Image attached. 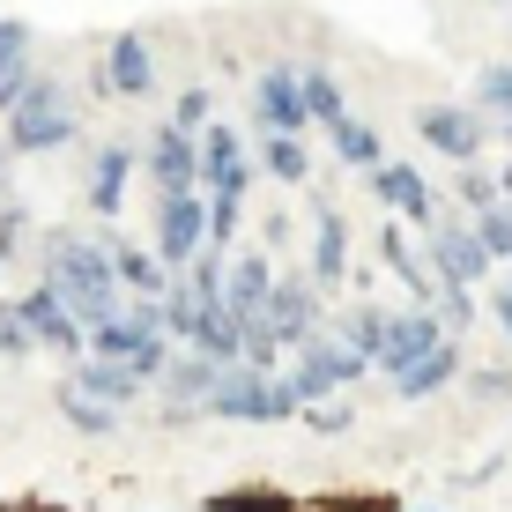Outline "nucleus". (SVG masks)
<instances>
[{
    "label": "nucleus",
    "instance_id": "obj_1",
    "mask_svg": "<svg viewBox=\"0 0 512 512\" xmlns=\"http://www.w3.org/2000/svg\"><path fill=\"white\" fill-rule=\"evenodd\" d=\"M38 282L45 290H60L67 297V312H75L82 327H104V320H119L127 312V290H119V268H112V245L90 238V231H67V223H52V231L38 238Z\"/></svg>",
    "mask_w": 512,
    "mask_h": 512
},
{
    "label": "nucleus",
    "instance_id": "obj_2",
    "mask_svg": "<svg viewBox=\"0 0 512 512\" xmlns=\"http://www.w3.org/2000/svg\"><path fill=\"white\" fill-rule=\"evenodd\" d=\"M75 134H82V112H75V97H67V82L45 75V67H38V82L0 112V141H8L15 156H52Z\"/></svg>",
    "mask_w": 512,
    "mask_h": 512
},
{
    "label": "nucleus",
    "instance_id": "obj_3",
    "mask_svg": "<svg viewBox=\"0 0 512 512\" xmlns=\"http://www.w3.org/2000/svg\"><path fill=\"white\" fill-rule=\"evenodd\" d=\"M208 416H231V423H290L305 416L297 386L282 372H253V364H223L216 394H208Z\"/></svg>",
    "mask_w": 512,
    "mask_h": 512
},
{
    "label": "nucleus",
    "instance_id": "obj_4",
    "mask_svg": "<svg viewBox=\"0 0 512 512\" xmlns=\"http://www.w3.org/2000/svg\"><path fill=\"white\" fill-rule=\"evenodd\" d=\"M149 245L171 275H186L193 260L208 253V193L186 186V193H156V223H149Z\"/></svg>",
    "mask_w": 512,
    "mask_h": 512
},
{
    "label": "nucleus",
    "instance_id": "obj_5",
    "mask_svg": "<svg viewBox=\"0 0 512 512\" xmlns=\"http://www.w3.org/2000/svg\"><path fill=\"white\" fill-rule=\"evenodd\" d=\"M423 260H431V275H438V290H475L498 260H490V245L483 231H475L468 216H438L431 231H423Z\"/></svg>",
    "mask_w": 512,
    "mask_h": 512
},
{
    "label": "nucleus",
    "instance_id": "obj_6",
    "mask_svg": "<svg viewBox=\"0 0 512 512\" xmlns=\"http://www.w3.org/2000/svg\"><path fill=\"white\" fill-rule=\"evenodd\" d=\"M364 372H372V364H364V357H349V349L334 342V334H312V342L290 357V372H282V379L297 386V401H305V409H320V401H342Z\"/></svg>",
    "mask_w": 512,
    "mask_h": 512
},
{
    "label": "nucleus",
    "instance_id": "obj_7",
    "mask_svg": "<svg viewBox=\"0 0 512 512\" xmlns=\"http://www.w3.org/2000/svg\"><path fill=\"white\" fill-rule=\"evenodd\" d=\"M260 320H268V327L282 334V349L297 357L312 334H327V327H320V320H327V290H320L305 268H290V275L275 282V297H268V312H260Z\"/></svg>",
    "mask_w": 512,
    "mask_h": 512
},
{
    "label": "nucleus",
    "instance_id": "obj_8",
    "mask_svg": "<svg viewBox=\"0 0 512 512\" xmlns=\"http://www.w3.org/2000/svg\"><path fill=\"white\" fill-rule=\"evenodd\" d=\"M201 193H216V201H245L253 193V141L231 119L201 127Z\"/></svg>",
    "mask_w": 512,
    "mask_h": 512
},
{
    "label": "nucleus",
    "instance_id": "obj_9",
    "mask_svg": "<svg viewBox=\"0 0 512 512\" xmlns=\"http://www.w3.org/2000/svg\"><path fill=\"white\" fill-rule=\"evenodd\" d=\"M253 127L260 134H312V104H305V67H260L253 82Z\"/></svg>",
    "mask_w": 512,
    "mask_h": 512
},
{
    "label": "nucleus",
    "instance_id": "obj_10",
    "mask_svg": "<svg viewBox=\"0 0 512 512\" xmlns=\"http://www.w3.org/2000/svg\"><path fill=\"white\" fill-rule=\"evenodd\" d=\"M15 312H23V334L38 349H52V357H82L90 349V327L67 312V297L60 290H45V282H30L23 297H15Z\"/></svg>",
    "mask_w": 512,
    "mask_h": 512
},
{
    "label": "nucleus",
    "instance_id": "obj_11",
    "mask_svg": "<svg viewBox=\"0 0 512 512\" xmlns=\"http://www.w3.org/2000/svg\"><path fill=\"white\" fill-rule=\"evenodd\" d=\"M223 364L201 357V349H171V372L156 379V394H164V423H193L208 416V394H216Z\"/></svg>",
    "mask_w": 512,
    "mask_h": 512
},
{
    "label": "nucleus",
    "instance_id": "obj_12",
    "mask_svg": "<svg viewBox=\"0 0 512 512\" xmlns=\"http://www.w3.org/2000/svg\"><path fill=\"white\" fill-rule=\"evenodd\" d=\"M141 171L156 179V193H186V186H201V134H186V127H156L149 141H141Z\"/></svg>",
    "mask_w": 512,
    "mask_h": 512
},
{
    "label": "nucleus",
    "instance_id": "obj_13",
    "mask_svg": "<svg viewBox=\"0 0 512 512\" xmlns=\"http://www.w3.org/2000/svg\"><path fill=\"white\" fill-rule=\"evenodd\" d=\"M416 134L431 141L438 156H453V164H475V156H483V112H475V104H423L416 112Z\"/></svg>",
    "mask_w": 512,
    "mask_h": 512
},
{
    "label": "nucleus",
    "instance_id": "obj_14",
    "mask_svg": "<svg viewBox=\"0 0 512 512\" xmlns=\"http://www.w3.org/2000/svg\"><path fill=\"white\" fill-rule=\"evenodd\" d=\"M97 90H104V97H149V90H156V52H149L141 30H119V38L104 45Z\"/></svg>",
    "mask_w": 512,
    "mask_h": 512
},
{
    "label": "nucleus",
    "instance_id": "obj_15",
    "mask_svg": "<svg viewBox=\"0 0 512 512\" xmlns=\"http://www.w3.org/2000/svg\"><path fill=\"white\" fill-rule=\"evenodd\" d=\"M134 171H141V141H104V149L90 156V179H82L90 216H119V208H127Z\"/></svg>",
    "mask_w": 512,
    "mask_h": 512
},
{
    "label": "nucleus",
    "instance_id": "obj_16",
    "mask_svg": "<svg viewBox=\"0 0 512 512\" xmlns=\"http://www.w3.org/2000/svg\"><path fill=\"white\" fill-rule=\"evenodd\" d=\"M364 179H372L379 208H394V216H409L416 231H431V223H438V193H431V179H423L416 164H394V156H386V164H379V171H364Z\"/></svg>",
    "mask_w": 512,
    "mask_h": 512
},
{
    "label": "nucleus",
    "instance_id": "obj_17",
    "mask_svg": "<svg viewBox=\"0 0 512 512\" xmlns=\"http://www.w3.org/2000/svg\"><path fill=\"white\" fill-rule=\"evenodd\" d=\"M438 342H453L446 327H438V312L431 305H409V312H394V320H386V357H379V372L394 379V372H409L416 357H431Z\"/></svg>",
    "mask_w": 512,
    "mask_h": 512
},
{
    "label": "nucleus",
    "instance_id": "obj_18",
    "mask_svg": "<svg viewBox=\"0 0 512 512\" xmlns=\"http://www.w3.org/2000/svg\"><path fill=\"white\" fill-rule=\"evenodd\" d=\"M275 253H231V268H223V305L238 312V320H260L268 312V297H275Z\"/></svg>",
    "mask_w": 512,
    "mask_h": 512
},
{
    "label": "nucleus",
    "instance_id": "obj_19",
    "mask_svg": "<svg viewBox=\"0 0 512 512\" xmlns=\"http://www.w3.org/2000/svg\"><path fill=\"white\" fill-rule=\"evenodd\" d=\"M305 275L320 282V290H342L349 282V223H342L334 201L312 208V260H305Z\"/></svg>",
    "mask_w": 512,
    "mask_h": 512
},
{
    "label": "nucleus",
    "instance_id": "obj_20",
    "mask_svg": "<svg viewBox=\"0 0 512 512\" xmlns=\"http://www.w3.org/2000/svg\"><path fill=\"white\" fill-rule=\"evenodd\" d=\"M38 82V30L23 15H0V112Z\"/></svg>",
    "mask_w": 512,
    "mask_h": 512
},
{
    "label": "nucleus",
    "instance_id": "obj_21",
    "mask_svg": "<svg viewBox=\"0 0 512 512\" xmlns=\"http://www.w3.org/2000/svg\"><path fill=\"white\" fill-rule=\"evenodd\" d=\"M60 386H75V394L104 401V409H134V394H149V386H141V379L127 372V364H104V357H75Z\"/></svg>",
    "mask_w": 512,
    "mask_h": 512
},
{
    "label": "nucleus",
    "instance_id": "obj_22",
    "mask_svg": "<svg viewBox=\"0 0 512 512\" xmlns=\"http://www.w3.org/2000/svg\"><path fill=\"white\" fill-rule=\"evenodd\" d=\"M468 372V357H461V342H438L431 349V357H416L409 364V372H394V379H386V386H394V394L401 401H431V394H446V386L453 379H461Z\"/></svg>",
    "mask_w": 512,
    "mask_h": 512
},
{
    "label": "nucleus",
    "instance_id": "obj_23",
    "mask_svg": "<svg viewBox=\"0 0 512 512\" xmlns=\"http://www.w3.org/2000/svg\"><path fill=\"white\" fill-rule=\"evenodd\" d=\"M386 320H394V312H379V305H349V312H334V342L349 349V357H364L379 372V357H386Z\"/></svg>",
    "mask_w": 512,
    "mask_h": 512
},
{
    "label": "nucleus",
    "instance_id": "obj_24",
    "mask_svg": "<svg viewBox=\"0 0 512 512\" xmlns=\"http://www.w3.org/2000/svg\"><path fill=\"white\" fill-rule=\"evenodd\" d=\"M112 268H119V290L127 297H164L171 290V268L156 260V245H112Z\"/></svg>",
    "mask_w": 512,
    "mask_h": 512
},
{
    "label": "nucleus",
    "instance_id": "obj_25",
    "mask_svg": "<svg viewBox=\"0 0 512 512\" xmlns=\"http://www.w3.org/2000/svg\"><path fill=\"white\" fill-rule=\"evenodd\" d=\"M238 342H245V320H238V312H231V305H201L186 349H201V357H216V364H238Z\"/></svg>",
    "mask_w": 512,
    "mask_h": 512
},
{
    "label": "nucleus",
    "instance_id": "obj_26",
    "mask_svg": "<svg viewBox=\"0 0 512 512\" xmlns=\"http://www.w3.org/2000/svg\"><path fill=\"white\" fill-rule=\"evenodd\" d=\"M253 164L268 171V179H282V186H305V171H312V149L297 134H260L253 141Z\"/></svg>",
    "mask_w": 512,
    "mask_h": 512
},
{
    "label": "nucleus",
    "instance_id": "obj_27",
    "mask_svg": "<svg viewBox=\"0 0 512 512\" xmlns=\"http://www.w3.org/2000/svg\"><path fill=\"white\" fill-rule=\"evenodd\" d=\"M327 141H334V156H342L349 171H379V164H386L379 134L364 127V119H334V127H327Z\"/></svg>",
    "mask_w": 512,
    "mask_h": 512
},
{
    "label": "nucleus",
    "instance_id": "obj_28",
    "mask_svg": "<svg viewBox=\"0 0 512 512\" xmlns=\"http://www.w3.org/2000/svg\"><path fill=\"white\" fill-rule=\"evenodd\" d=\"M208 512H297V498L282 483H231L208 498Z\"/></svg>",
    "mask_w": 512,
    "mask_h": 512
},
{
    "label": "nucleus",
    "instance_id": "obj_29",
    "mask_svg": "<svg viewBox=\"0 0 512 512\" xmlns=\"http://www.w3.org/2000/svg\"><path fill=\"white\" fill-rule=\"evenodd\" d=\"M305 104H312V127H334V119H349L342 75H334V67H305Z\"/></svg>",
    "mask_w": 512,
    "mask_h": 512
},
{
    "label": "nucleus",
    "instance_id": "obj_30",
    "mask_svg": "<svg viewBox=\"0 0 512 512\" xmlns=\"http://www.w3.org/2000/svg\"><path fill=\"white\" fill-rule=\"evenodd\" d=\"M453 201H461V216H468V223H475V216H490V208L505 201V193H498V171L461 164V179H453Z\"/></svg>",
    "mask_w": 512,
    "mask_h": 512
},
{
    "label": "nucleus",
    "instance_id": "obj_31",
    "mask_svg": "<svg viewBox=\"0 0 512 512\" xmlns=\"http://www.w3.org/2000/svg\"><path fill=\"white\" fill-rule=\"evenodd\" d=\"M60 416L75 423L82 438H112V431H119V409H104V401H90V394H75V386H60Z\"/></svg>",
    "mask_w": 512,
    "mask_h": 512
},
{
    "label": "nucleus",
    "instance_id": "obj_32",
    "mask_svg": "<svg viewBox=\"0 0 512 512\" xmlns=\"http://www.w3.org/2000/svg\"><path fill=\"white\" fill-rule=\"evenodd\" d=\"M282 334L268 327V320H245V342H238V364H253V372H282Z\"/></svg>",
    "mask_w": 512,
    "mask_h": 512
},
{
    "label": "nucleus",
    "instance_id": "obj_33",
    "mask_svg": "<svg viewBox=\"0 0 512 512\" xmlns=\"http://www.w3.org/2000/svg\"><path fill=\"white\" fill-rule=\"evenodd\" d=\"M475 112L512 119V60H505V67H483V75H475Z\"/></svg>",
    "mask_w": 512,
    "mask_h": 512
},
{
    "label": "nucleus",
    "instance_id": "obj_34",
    "mask_svg": "<svg viewBox=\"0 0 512 512\" xmlns=\"http://www.w3.org/2000/svg\"><path fill=\"white\" fill-rule=\"evenodd\" d=\"M223 268H231V260H223L216 245H208V253H201V260L186 268V290L201 297V305H223Z\"/></svg>",
    "mask_w": 512,
    "mask_h": 512
},
{
    "label": "nucleus",
    "instance_id": "obj_35",
    "mask_svg": "<svg viewBox=\"0 0 512 512\" xmlns=\"http://www.w3.org/2000/svg\"><path fill=\"white\" fill-rule=\"evenodd\" d=\"M438 327H446V334H468L475 320H483V305H475V290H438Z\"/></svg>",
    "mask_w": 512,
    "mask_h": 512
},
{
    "label": "nucleus",
    "instance_id": "obj_36",
    "mask_svg": "<svg viewBox=\"0 0 512 512\" xmlns=\"http://www.w3.org/2000/svg\"><path fill=\"white\" fill-rule=\"evenodd\" d=\"M171 127H186V134H201V127H216V97L193 82V90H179V104H171Z\"/></svg>",
    "mask_w": 512,
    "mask_h": 512
},
{
    "label": "nucleus",
    "instance_id": "obj_37",
    "mask_svg": "<svg viewBox=\"0 0 512 512\" xmlns=\"http://www.w3.org/2000/svg\"><path fill=\"white\" fill-rule=\"evenodd\" d=\"M475 231H483L490 260H512V201H498L490 216H475Z\"/></svg>",
    "mask_w": 512,
    "mask_h": 512
},
{
    "label": "nucleus",
    "instance_id": "obj_38",
    "mask_svg": "<svg viewBox=\"0 0 512 512\" xmlns=\"http://www.w3.org/2000/svg\"><path fill=\"white\" fill-rule=\"evenodd\" d=\"M238 223H245V201H216V193H208V245H231L238 238Z\"/></svg>",
    "mask_w": 512,
    "mask_h": 512
},
{
    "label": "nucleus",
    "instance_id": "obj_39",
    "mask_svg": "<svg viewBox=\"0 0 512 512\" xmlns=\"http://www.w3.org/2000/svg\"><path fill=\"white\" fill-rule=\"evenodd\" d=\"M30 334H23V312H15V297H0V357H30Z\"/></svg>",
    "mask_w": 512,
    "mask_h": 512
},
{
    "label": "nucleus",
    "instance_id": "obj_40",
    "mask_svg": "<svg viewBox=\"0 0 512 512\" xmlns=\"http://www.w3.org/2000/svg\"><path fill=\"white\" fill-rule=\"evenodd\" d=\"M468 401H483V409H498V401H512V372H468Z\"/></svg>",
    "mask_w": 512,
    "mask_h": 512
},
{
    "label": "nucleus",
    "instance_id": "obj_41",
    "mask_svg": "<svg viewBox=\"0 0 512 512\" xmlns=\"http://www.w3.org/2000/svg\"><path fill=\"white\" fill-rule=\"evenodd\" d=\"M30 238V208L23 201H0V260H15V245Z\"/></svg>",
    "mask_w": 512,
    "mask_h": 512
},
{
    "label": "nucleus",
    "instance_id": "obj_42",
    "mask_svg": "<svg viewBox=\"0 0 512 512\" xmlns=\"http://www.w3.org/2000/svg\"><path fill=\"white\" fill-rule=\"evenodd\" d=\"M305 423H312V431H327V438H342L349 423H357V409H349V401H320V409H305Z\"/></svg>",
    "mask_w": 512,
    "mask_h": 512
},
{
    "label": "nucleus",
    "instance_id": "obj_43",
    "mask_svg": "<svg viewBox=\"0 0 512 512\" xmlns=\"http://www.w3.org/2000/svg\"><path fill=\"white\" fill-rule=\"evenodd\" d=\"M490 320H498V327L512 334V275L498 282V290H490Z\"/></svg>",
    "mask_w": 512,
    "mask_h": 512
},
{
    "label": "nucleus",
    "instance_id": "obj_44",
    "mask_svg": "<svg viewBox=\"0 0 512 512\" xmlns=\"http://www.w3.org/2000/svg\"><path fill=\"white\" fill-rule=\"evenodd\" d=\"M8 164H15V149L0 141V201H8Z\"/></svg>",
    "mask_w": 512,
    "mask_h": 512
},
{
    "label": "nucleus",
    "instance_id": "obj_45",
    "mask_svg": "<svg viewBox=\"0 0 512 512\" xmlns=\"http://www.w3.org/2000/svg\"><path fill=\"white\" fill-rule=\"evenodd\" d=\"M498 193H505V201H512V164H505V171H498Z\"/></svg>",
    "mask_w": 512,
    "mask_h": 512
},
{
    "label": "nucleus",
    "instance_id": "obj_46",
    "mask_svg": "<svg viewBox=\"0 0 512 512\" xmlns=\"http://www.w3.org/2000/svg\"><path fill=\"white\" fill-rule=\"evenodd\" d=\"M401 512H438V505H401Z\"/></svg>",
    "mask_w": 512,
    "mask_h": 512
},
{
    "label": "nucleus",
    "instance_id": "obj_47",
    "mask_svg": "<svg viewBox=\"0 0 512 512\" xmlns=\"http://www.w3.org/2000/svg\"><path fill=\"white\" fill-rule=\"evenodd\" d=\"M505 141H512V119H505Z\"/></svg>",
    "mask_w": 512,
    "mask_h": 512
},
{
    "label": "nucleus",
    "instance_id": "obj_48",
    "mask_svg": "<svg viewBox=\"0 0 512 512\" xmlns=\"http://www.w3.org/2000/svg\"><path fill=\"white\" fill-rule=\"evenodd\" d=\"M0 268H8V260H0Z\"/></svg>",
    "mask_w": 512,
    "mask_h": 512
}]
</instances>
